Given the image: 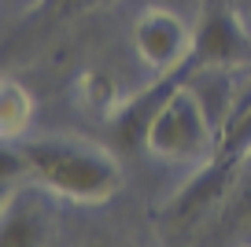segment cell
<instances>
[{
	"label": "cell",
	"mask_w": 251,
	"mask_h": 247,
	"mask_svg": "<svg viewBox=\"0 0 251 247\" xmlns=\"http://www.w3.org/2000/svg\"><path fill=\"white\" fill-rule=\"evenodd\" d=\"M85 4H100V0H85Z\"/></svg>",
	"instance_id": "cell-12"
},
{
	"label": "cell",
	"mask_w": 251,
	"mask_h": 247,
	"mask_svg": "<svg viewBox=\"0 0 251 247\" xmlns=\"http://www.w3.org/2000/svg\"><path fill=\"white\" fill-rule=\"evenodd\" d=\"M188 55L196 59L200 70H222L226 63L251 59V37L244 33L236 11L229 8V0H211L207 4Z\"/></svg>",
	"instance_id": "cell-3"
},
{
	"label": "cell",
	"mask_w": 251,
	"mask_h": 247,
	"mask_svg": "<svg viewBox=\"0 0 251 247\" xmlns=\"http://www.w3.org/2000/svg\"><path fill=\"white\" fill-rule=\"evenodd\" d=\"M133 45H137V52H141V59L148 63V67L174 70L188 55L192 37H188L185 23H181L177 15H170V11H163V8H151V11H144V15L137 19Z\"/></svg>",
	"instance_id": "cell-4"
},
{
	"label": "cell",
	"mask_w": 251,
	"mask_h": 247,
	"mask_svg": "<svg viewBox=\"0 0 251 247\" xmlns=\"http://www.w3.org/2000/svg\"><path fill=\"white\" fill-rule=\"evenodd\" d=\"M214 155H226L236 162H244L251 155V96L240 107L229 111L226 125L218 129V140H214Z\"/></svg>",
	"instance_id": "cell-7"
},
{
	"label": "cell",
	"mask_w": 251,
	"mask_h": 247,
	"mask_svg": "<svg viewBox=\"0 0 251 247\" xmlns=\"http://www.w3.org/2000/svg\"><path fill=\"white\" fill-rule=\"evenodd\" d=\"M214 140H218V125L207 115L192 81L177 85L166 96V103L159 107L148 129V148L163 159H196V155L211 151Z\"/></svg>",
	"instance_id": "cell-2"
},
{
	"label": "cell",
	"mask_w": 251,
	"mask_h": 247,
	"mask_svg": "<svg viewBox=\"0 0 251 247\" xmlns=\"http://www.w3.org/2000/svg\"><path fill=\"white\" fill-rule=\"evenodd\" d=\"M19 151L26 159L30 177L67 199L96 203L122 185L115 155L85 140H30Z\"/></svg>",
	"instance_id": "cell-1"
},
{
	"label": "cell",
	"mask_w": 251,
	"mask_h": 247,
	"mask_svg": "<svg viewBox=\"0 0 251 247\" xmlns=\"http://www.w3.org/2000/svg\"><path fill=\"white\" fill-rule=\"evenodd\" d=\"M26 170V159L23 151H8V148H0V207L8 203V196L15 192V177H23Z\"/></svg>",
	"instance_id": "cell-9"
},
{
	"label": "cell",
	"mask_w": 251,
	"mask_h": 247,
	"mask_svg": "<svg viewBox=\"0 0 251 247\" xmlns=\"http://www.w3.org/2000/svg\"><path fill=\"white\" fill-rule=\"evenodd\" d=\"M229 222L233 225H251V173L244 177V185L236 188L233 203H229Z\"/></svg>",
	"instance_id": "cell-11"
},
{
	"label": "cell",
	"mask_w": 251,
	"mask_h": 247,
	"mask_svg": "<svg viewBox=\"0 0 251 247\" xmlns=\"http://www.w3.org/2000/svg\"><path fill=\"white\" fill-rule=\"evenodd\" d=\"M30 122V96L19 85H0V137H11Z\"/></svg>",
	"instance_id": "cell-8"
},
{
	"label": "cell",
	"mask_w": 251,
	"mask_h": 247,
	"mask_svg": "<svg viewBox=\"0 0 251 247\" xmlns=\"http://www.w3.org/2000/svg\"><path fill=\"white\" fill-rule=\"evenodd\" d=\"M236 170H240V162H236V159L214 155L203 170H200L196 177H192L177 196H174L170 214L174 218H196V214H203L207 207H214V203L222 199V192L229 188V181H233Z\"/></svg>",
	"instance_id": "cell-6"
},
{
	"label": "cell",
	"mask_w": 251,
	"mask_h": 247,
	"mask_svg": "<svg viewBox=\"0 0 251 247\" xmlns=\"http://www.w3.org/2000/svg\"><path fill=\"white\" fill-rule=\"evenodd\" d=\"M48 240V199L37 188H15L0 207V247H37Z\"/></svg>",
	"instance_id": "cell-5"
},
{
	"label": "cell",
	"mask_w": 251,
	"mask_h": 247,
	"mask_svg": "<svg viewBox=\"0 0 251 247\" xmlns=\"http://www.w3.org/2000/svg\"><path fill=\"white\" fill-rule=\"evenodd\" d=\"M85 100H89V107L93 111H103L111 100H115V85H111V77H103V74H85Z\"/></svg>",
	"instance_id": "cell-10"
}]
</instances>
